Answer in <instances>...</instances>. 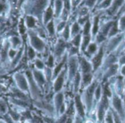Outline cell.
<instances>
[{"instance_id":"cell-12","label":"cell","mask_w":125,"mask_h":123,"mask_svg":"<svg viewBox=\"0 0 125 123\" xmlns=\"http://www.w3.org/2000/svg\"><path fill=\"white\" fill-rule=\"evenodd\" d=\"M74 106H75V109L76 112V114H78L80 117H81L82 118H83V117L85 116L86 109H85V106L83 104L82 99L79 96H75Z\"/></svg>"},{"instance_id":"cell-41","label":"cell","mask_w":125,"mask_h":123,"mask_svg":"<svg viewBox=\"0 0 125 123\" xmlns=\"http://www.w3.org/2000/svg\"><path fill=\"white\" fill-rule=\"evenodd\" d=\"M80 41H81V36H80V35H78L73 40V43L74 44V45L75 47H78L80 44Z\"/></svg>"},{"instance_id":"cell-39","label":"cell","mask_w":125,"mask_h":123,"mask_svg":"<svg viewBox=\"0 0 125 123\" xmlns=\"http://www.w3.org/2000/svg\"><path fill=\"white\" fill-rule=\"evenodd\" d=\"M79 30H80V28H79V26H78V23H75L73 25V27H72V31H71L72 35H75V34H77L79 31Z\"/></svg>"},{"instance_id":"cell-2","label":"cell","mask_w":125,"mask_h":123,"mask_svg":"<svg viewBox=\"0 0 125 123\" xmlns=\"http://www.w3.org/2000/svg\"><path fill=\"white\" fill-rule=\"evenodd\" d=\"M28 44L34 48L37 53H43L46 48V44L42 38L34 30H27L26 33Z\"/></svg>"},{"instance_id":"cell-7","label":"cell","mask_w":125,"mask_h":123,"mask_svg":"<svg viewBox=\"0 0 125 123\" xmlns=\"http://www.w3.org/2000/svg\"><path fill=\"white\" fill-rule=\"evenodd\" d=\"M31 73H32V76H33V78H34L35 82L37 84V85L41 89L47 82V79L45 76L44 71H40V70H37V69L33 68L31 69Z\"/></svg>"},{"instance_id":"cell-28","label":"cell","mask_w":125,"mask_h":123,"mask_svg":"<svg viewBox=\"0 0 125 123\" xmlns=\"http://www.w3.org/2000/svg\"><path fill=\"white\" fill-rule=\"evenodd\" d=\"M9 114H10V116L11 117V118L12 119V120L15 123H18L20 120L21 117L20 114H18L17 112L13 111V110H10V112H9Z\"/></svg>"},{"instance_id":"cell-45","label":"cell","mask_w":125,"mask_h":123,"mask_svg":"<svg viewBox=\"0 0 125 123\" xmlns=\"http://www.w3.org/2000/svg\"><path fill=\"white\" fill-rule=\"evenodd\" d=\"M119 26L122 29H125V15L121 18V20L119 23Z\"/></svg>"},{"instance_id":"cell-10","label":"cell","mask_w":125,"mask_h":123,"mask_svg":"<svg viewBox=\"0 0 125 123\" xmlns=\"http://www.w3.org/2000/svg\"><path fill=\"white\" fill-rule=\"evenodd\" d=\"M64 94L62 92H59L55 94L53 97V106H54V110L57 114H59V112L62 107L65 105L64 103Z\"/></svg>"},{"instance_id":"cell-14","label":"cell","mask_w":125,"mask_h":123,"mask_svg":"<svg viewBox=\"0 0 125 123\" xmlns=\"http://www.w3.org/2000/svg\"><path fill=\"white\" fill-rule=\"evenodd\" d=\"M53 15H54L53 9L51 6L48 7L45 9V10L44 11V12L42 14V24L45 26L48 22L52 20Z\"/></svg>"},{"instance_id":"cell-21","label":"cell","mask_w":125,"mask_h":123,"mask_svg":"<svg viewBox=\"0 0 125 123\" xmlns=\"http://www.w3.org/2000/svg\"><path fill=\"white\" fill-rule=\"evenodd\" d=\"M26 55H27V58L29 61H34V59L37 58V53L36 52V50L32 48L30 45H29L27 44V47L26 49Z\"/></svg>"},{"instance_id":"cell-5","label":"cell","mask_w":125,"mask_h":123,"mask_svg":"<svg viewBox=\"0 0 125 123\" xmlns=\"http://www.w3.org/2000/svg\"><path fill=\"white\" fill-rule=\"evenodd\" d=\"M25 74L27 77L28 82H29V94L31 96L33 99H37L40 98V94H41V89L40 87L37 85V84L35 82L32 73H31V69L26 70L25 71Z\"/></svg>"},{"instance_id":"cell-23","label":"cell","mask_w":125,"mask_h":123,"mask_svg":"<svg viewBox=\"0 0 125 123\" xmlns=\"http://www.w3.org/2000/svg\"><path fill=\"white\" fill-rule=\"evenodd\" d=\"M76 68H77V64L75 60L72 58L69 62V75L70 77H73L75 75Z\"/></svg>"},{"instance_id":"cell-9","label":"cell","mask_w":125,"mask_h":123,"mask_svg":"<svg viewBox=\"0 0 125 123\" xmlns=\"http://www.w3.org/2000/svg\"><path fill=\"white\" fill-rule=\"evenodd\" d=\"M66 70H62L59 74L54 79L53 82V91L55 93L61 92V90L62 89L64 82V76H65Z\"/></svg>"},{"instance_id":"cell-53","label":"cell","mask_w":125,"mask_h":123,"mask_svg":"<svg viewBox=\"0 0 125 123\" xmlns=\"http://www.w3.org/2000/svg\"><path fill=\"white\" fill-rule=\"evenodd\" d=\"M0 120H3V115L0 114Z\"/></svg>"},{"instance_id":"cell-31","label":"cell","mask_w":125,"mask_h":123,"mask_svg":"<svg viewBox=\"0 0 125 123\" xmlns=\"http://www.w3.org/2000/svg\"><path fill=\"white\" fill-rule=\"evenodd\" d=\"M94 98L97 101H100L102 98V90H101L100 86H98L97 88H96L95 91H94Z\"/></svg>"},{"instance_id":"cell-25","label":"cell","mask_w":125,"mask_h":123,"mask_svg":"<svg viewBox=\"0 0 125 123\" xmlns=\"http://www.w3.org/2000/svg\"><path fill=\"white\" fill-rule=\"evenodd\" d=\"M104 120L105 123H114V115L111 109H108L105 116H104Z\"/></svg>"},{"instance_id":"cell-8","label":"cell","mask_w":125,"mask_h":123,"mask_svg":"<svg viewBox=\"0 0 125 123\" xmlns=\"http://www.w3.org/2000/svg\"><path fill=\"white\" fill-rule=\"evenodd\" d=\"M39 20L31 15H26L23 18V23L27 30H36Z\"/></svg>"},{"instance_id":"cell-35","label":"cell","mask_w":125,"mask_h":123,"mask_svg":"<svg viewBox=\"0 0 125 123\" xmlns=\"http://www.w3.org/2000/svg\"><path fill=\"white\" fill-rule=\"evenodd\" d=\"M90 27H91V24H90L89 21H86V23L84 25V28H83V34L85 36H88V34H89Z\"/></svg>"},{"instance_id":"cell-37","label":"cell","mask_w":125,"mask_h":123,"mask_svg":"<svg viewBox=\"0 0 125 123\" xmlns=\"http://www.w3.org/2000/svg\"><path fill=\"white\" fill-rule=\"evenodd\" d=\"M89 41H90V36H84V39H83V44H82V49L83 50L86 49L88 47Z\"/></svg>"},{"instance_id":"cell-46","label":"cell","mask_w":125,"mask_h":123,"mask_svg":"<svg viewBox=\"0 0 125 123\" xmlns=\"http://www.w3.org/2000/svg\"><path fill=\"white\" fill-rule=\"evenodd\" d=\"M96 1H97V0H87V1H86V4H87V6H89V7H92V6L95 4Z\"/></svg>"},{"instance_id":"cell-52","label":"cell","mask_w":125,"mask_h":123,"mask_svg":"<svg viewBox=\"0 0 125 123\" xmlns=\"http://www.w3.org/2000/svg\"><path fill=\"white\" fill-rule=\"evenodd\" d=\"M0 123H6L3 120H0Z\"/></svg>"},{"instance_id":"cell-38","label":"cell","mask_w":125,"mask_h":123,"mask_svg":"<svg viewBox=\"0 0 125 123\" xmlns=\"http://www.w3.org/2000/svg\"><path fill=\"white\" fill-rule=\"evenodd\" d=\"M65 26H66V23H65V22L64 21H62V22H60L58 25H57V26H56V31H58V32H60L61 31H63L64 30V28H65Z\"/></svg>"},{"instance_id":"cell-43","label":"cell","mask_w":125,"mask_h":123,"mask_svg":"<svg viewBox=\"0 0 125 123\" xmlns=\"http://www.w3.org/2000/svg\"><path fill=\"white\" fill-rule=\"evenodd\" d=\"M74 123H84L83 121V118L78 114H75L74 117Z\"/></svg>"},{"instance_id":"cell-36","label":"cell","mask_w":125,"mask_h":123,"mask_svg":"<svg viewBox=\"0 0 125 123\" xmlns=\"http://www.w3.org/2000/svg\"><path fill=\"white\" fill-rule=\"evenodd\" d=\"M98 22H99V18H98V17H96L94 18V26H93V29H92V32H93L94 35H95L98 31Z\"/></svg>"},{"instance_id":"cell-54","label":"cell","mask_w":125,"mask_h":123,"mask_svg":"<svg viewBox=\"0 0 125 123\" xmlns=\"http://www.w3.org/2000/svg\"><path fill=\"white\" fill-rule=\"evenodd\" d=\"M123 123H125V120H123Z\"/></svg>"},{"instance_id":"cell-13","label":"cell","mask_w":125,"mask_h":123,"mask_svg":"<svg viewBox=\"0 0 125 123\" xmlns=\"http://www.w3.org/2000/svg\"><path fill=\"white\" fill-rule=\"evenodd\" d=\"M10 93L12 95V98L23 100V101H27L28 100V96L27 94L18 89L16 86L11 87L10 88Z\"/></svg>"},{"instance_id":"cell-27","label":"cell","mask_w":125,"mask_h":123,"mask_svg":"<svg viewBox=\"0 0 125 123\" xmlns=\"http://www.w3.org/2000/svg\"><path fill=\"white\" fill-rule=\"evenodd\" d=\"M54 62H55V57H54V55L50 54L48 56L47 60L45 62V63L46 67L50 68V69H52L54 66Z\"/></svg>"},{"instance_id":"cell-33","label":"cell","mask_w":125,"mask_h":123,"mask_svg":"<svg viewBox=\"0 0 125 123\" xmlns=\"http://www.w3.org/2000/svg\"><path fill=\"white\" fill-rule=\"evenodd\" d=\"M97 50V45L94 43L89 44L87 47V52L90 54L94 53Z\"/></svg>"},{"instance_id":"cell-20","label":"cell","mask_w":125,"mask_h":123,"mask_svg":"<svg viewBox=\"0 0 125 123\" xmlns=\"http://www.w3.org/2000/svg\"><path fill=\"white\" fill-rule=\"evenodd\" d=\"M64 42L62 40H59L56 44L54 50V57H60L64 50Z\"/></svg>"},{"instance_id":"cell-40","label":"cell","mask_w":125,"mask_h":123,"mask_svg":"<svg viewBox=\"0 0 125 123\" xmlns=\"http://www.w3.org/2000/svg\"><path fill=\"white\" fill-rule=\"evenodd\" d=\"M118 31V26L116 23H114V25L113 26L112 28L111 29V31H110V36H112V35H114L116 32Z\"/></svg>"},{"instance_id":"cell-51","label":"cell","mask_w":125,"mask_h":123,"mask_svg":"<svg viewBox=\"0 0 125 123\" xmlns=\"http://www.w3.org/2000/svg\"><path fill=\"white\" fill-rule=\"evenodd\" d=\"M122 73L123 74H125V66L123 68V69H122Z\"/></svg>"},{"instance_id":"cell-22","label":"cell","mask_w":125,"mask_h":123,"mask_svg":"<svg viewBox=\"0 0 125 123\" xmlns=\"http://www.w3.org/2000/svg\"><path fill=\"white\" fill-rule=\"evenodd\" d=\"M33 62H34V68L36 69H37V70L44 71V69L46 67L45 62L42 59H40V58H38V57H37Z\"/></svg>"},{"instance_id":"cell-42","label":"cell","mask_w":125,"mask_h":123,"mask_svg":"<svg viewBox=\"0 0 125 123\" xmlns=\"http://www.w3.org/2000/svg\"><path fill=\"white\" fill-rule=\"evenodd\" d=\"M122 1H123V0H115V2L114 3V6H113L112 10H115L117 7H119L122 4Z\"/></svg>"},{"instance_id":"cell-6","label":"cell","mask_w":125,"mask_h":123,"mask_svg":"<svg viewBox=\"0 0 125 123\" xmlns=\"http://www.w3.org/2000/svg\"><path fill=\"white\" fill-rule=\"evenodd\" d=\"M111 105L113 107V109L120 116L122 120H124L125 118V109L123 104V101L121 100V98L119 97L118 95L115 94L113 95L112 100H111Z\"/></svg>"},{"instance_id":"cell-19","label":"cell","mask_w":125,"mask_h":123,"mask_svg":"<svg viewBox=\"0 0 125 123\" xmlns=\"http://www.w3.org/2000/svg\"><path fill=\"white\" fill-rule=\"evenodd\" d=\"M66 61V58L64 57V58L62 59V61L54 67V69H53V78L52 79H55L59 74V73L63 70V66L64 65V63Z\"/></svg>"},{"instance_id":"cell-34","label":"cell","mask_w":125,"mask_h":123,"mask_svg":"<svg viewBox=\"0 0 125 123\" xmlns=\"http://www.w3.org/2000/svg\"><path fill=\"white\" fill-rule=\"evenodd\" d=\"M91 80H92V75L90 74V73L83 74V84L87 85L88 84H89L91 82Z\"/></svg>"},{"instance_id":"cell-29","label":"cell","mask_w":125,"mask_h":123,"mask_svg":"<svg viewBox=\"0 0 125 123\" xmlns=\"http://www.w3.org/2000/svg\"><path fill=\"white\" fill-rule=\"evenodd\" d=\"M7 106L5 103V101L0 98V114L4 115L5 114H7Z\"/></svg>"},{"instance_id":"cell-32","label":"cell","mask_w":125,"mask_h":123,"mask_svg":"<svg viewBox=\"0 0 125 123\" xmlns=\"http://www.w3.org/2000/svg\"><path fill=\"white\" fill-rule=\"evenodd\" d=\"M70 35V28L68 26H66L65 28H64V30L62 31V36L64 37V39H68Z\"/></svg>"},{"instance_id":"cell-49","label":"cell","mask_w":125,"mask_h":123,"mask_svg":"<svg viewBox=\"0 0 125 123\" xmlns=\"http://www.w3.org/2000/svg\"><path fill=\"white\" fill-rule=\"evenodd\" d=\"M84 123H94L92 120H86V122Z\"/></svg>"},{"instance_id":"cell-47","label":"cell","mask_w":125,"mask_h":123,"mask_svg":"<svg viewBox=\"0 0 125 123\" xmlns=\"http://www.w3.org/2000/svg\"><path fill=\"white\" fill-rule=\"evenodd\" d=\"M80 1H81V0H72V4H73V5L75 7V6H76V5L78 4V3H79Z\"/></svg>"},{"instance_id":"cell-11","label":"cell","mask_w":125,"mask_h":123,"mask_svg":"<svg viewBox=\"0 0 125 123\" xmlns=\"http://www.w3.org/2000/svg\"><path fill=\"white\" fill-rule=\"evenodd\" d=\"M8 41L10 42V45L11 48L15 50H20L23 47V43L22 38L18 35H11L8 38Z\"/></svg>"},{"instance_id":"cell-50","label":"cell","mask_w":125,"mask_h":123,"mask_svg":"<svg viewBox=\"0 0 125 123\" xmlns=\"http://www.w3.org/2000/svg\"><path fill=\"white\" fill-rule=\"evenodd\" d=\"M123 104H124V107H125V95H124V98H123Z\"/></svg>"},{"instance_id":"cell-1","label":"cell","mask_w":125,"mask_h":123,"mask_svg":"<svg viewBox=\"0 0 125 123\" xmlns=\"http://www.w3.org/2000/svg\"><path fill=\"white\" fill-rule=\"evenodd\" d=\"M48 0H24L22 3V11L24 16L31 15L42 20V16L48 7Z\"/></svg>"},{"instance_id":"cell-44","label":"cell","mask_w":125,"mask_h":123,"mask_svg":"<svg viewBox=\"0 0 125 123\" xmlns=\"http://www.w3.org/2000/svg\"><path fill=\"white\" fill-rule=\"evenodd\" d=\"M111 1H112V0H105L102 4H101V7H108L110 4H111Z\"/></svg>"},{"instance_id":"cell-18","label":"cell","mask_w":125,"mask_h":123,"mask_svg":"<svg viewBox=\"0 0 125 123\" xmlns=\"http://www.w3.org/2000/svg\"><path fill=\"white\" fill-rule=\"evenodd\" d=\"M10 9L8 0H0V16H4Z\"/></svg>"},{"instance_id":"cell-24","label":"cell","mask_w":125,"mask_h":123,"mask_svg":"<svg viewBox=\"0 0 125 123\" xmlns=\"http://www.w3.org/2000/svg\"><path fill=\"white\" fill-rule=\"evenodd\" d=\"M45 28L50 36H53L56 32V28H55V25L53 20H51L45 25Z\"/></svg>"},{"instance_id":"cell-56","label":"cell","mask_w":125,"mask_h":123,"mask_svg":"<svg viewBox=\"0 0 125 123\" xmlns=\"http://www.w3.org/2000/svg\"></svg>"},{"instance_id":"cell-26","label":"cell","mask_w":125,"mask_h":123,"mask_svg":"<svg viewBox=\"0 0 125 123\" xmlns=\"http://www.w3.org/2000/svg\"><path fill=\"white\" fill-rule=\"evenodd\" d=\"M81 66H82V70L83 74H89L91 71V69H92V66L91 64L87 62L86 60H83L81 62Z\"/></svg>"},{"instance_id":"cell-16","label":"cell","mask_w":125,"mask_h":123,"mask_svg":"<svg viewBox=\"0 0 125 123\" xmlns=\"http://www.w3.org/2000/svg\"><path fill=\"white\" fill-rule=\"evenodd\" d=\"M103 49H100L99 53L92 59V66L94 70L97 69L100 66L102 60H103Z\"/></svg>"},{"instance_id":"cell-15","label":"cell","mask_w":125,"mask_h":123,"mask_svg":"<svg viewBox=\"0 0 125 123\" xmlns=\"http://www.w3.org/2000/svg\"><path fill=\"white\" fill-rule=\"evenodd\" d=\"M25 50V48L24 47H23L22 48H21L19 50H18V54L16 55V56L10 62V64H9V69L10 70H12L13 69H15L18 65V63L21 62V59H22V56L23 55V52Z\"/></svg>"},{"instance_id":"cell-17","label":"cell","mask_w":125,"mask_h":123,"mask_svg":"<svg viewBox=\"0 0 125 123\" xmlns=\"http://www.w3.org/2000/svg\"><path fill=\"white\" fill-rule=\"evenodd\" d=\"M63 9V1L62 0H54L53 13L55 17H59Z\"/></svg>"},{"instance_id":"cell-30","label":"cell","mask_w":125,"mask_h":123,"mask_svg":"<svg viewBox=\"0 0 125 123\" xmlns=\"http://www.w3.org/2000/svg\"><path fill=\"white\" fill-rule=\"evenodd\" d=\"M18 50H15L13 48H11V47L9 49V51H8V58L10 60V62L16 56V55L18 53Z\"/></svg>"},{"instance_id":"cell-55","label":"cell","mask_w":125,"mask_h":123,"mask_svg":"<svg viewBox=\"0 0 125 123\" xmlns=\"http://www.w3.org/2000/svg\"><path fill=\"white\" fill-rule=\"evenodd\" d=\"M99 1H102V0H99Z\"/></svg>"},{"instance_id":"cell-48","label":"cell","mask_w":125,"mask_h":123,"mask_svg":"<svg viewBox=\"0 0 125 123\" xmlns=\"http://www.w3.org/2000/svg\"><path fill=\"white\" fill-rule=\"evenodd\" d=\"M5 90V88H4V87L0 83V93H2Z\"/></svg>"},{"instance_id":"cell-3","label":"cell","mask_w":125,"mask_h":123,"mask_svg":"<svg viewBox=\"0 0 125 123\" xmlns=\"http://www.w3.org/2000/svg\"><path fill=\"white\" fill-rule=\"evenodd\" d=\"M12 79L15 84V86L24 92L26 94H29V82L27 77L24 73L21 71H17L12 75Z\"/></svg>"},{"instance_id":"cell-4","label":"cell","mask_w":125,"mask_h":123,"mask_svg":"<svg viewBox=\"0 0 125 123\" xmlns=\"http://www.w3.org/2000/svg\"><path fill=\"white\" fill-rule=\"evenodd\" d=\"M97 85L95 83H93L92 85H91L86 90V92L84 93L83 97L81 98L83 104L85 106V109L86 112L87 113H89L91 109H92V106L93 104V100H94V91L96 89Z\"/></svg>"}]
</instances>
